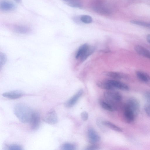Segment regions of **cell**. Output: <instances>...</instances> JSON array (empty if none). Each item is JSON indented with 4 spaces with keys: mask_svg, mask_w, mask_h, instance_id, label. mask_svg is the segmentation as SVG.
Instances as JSON below:
<instances>
[{
    "mask_svg": "<svg viewBox=\"0 0 150 150\" xmlns=\"http://www.w3.org/2000/svg\"><path fill=\"white\" fill-rule=\"evenodd\" d=\"M90 47V46L87 44H84L81 46L76 54V58L80 59L84 55Z\"/></svg>",
    "mask_w": 150,
    "mask_h": 150,
    "instance_id": "16",
    "label": "cell"
},
{
    "mask_svg": "<svg viewBox=\"0 0 150 150\" xmlns=\"http://www.w3.org/2000/svg\"><path fill=\"white\" fill-rule=\"evenodd\" d=\"M103 96L105 100L115 105V103L120 102L122 98L120 93L111 90L104 92Z\"/></svg>",
    "mask_w": 150,
    "mask_h": 150,
    "instance_id": "2",
    "label": "cell"
},
{
    "mask_svg": "<svg viewBox=\"0 0 150 150\" xmlns=\"http://www.w3.org/2000/svg\"><path fill=\"white\" fill-rule=\"evenodd\" d=\"M68 6L72 7L81 8L82 4L80 0H62Z\"/></svg>",
    "mask_w": 150,
    "mask_h": 150,
    "instance_id": "18",
    "label": "cell"
},
{
    "mask_svg": "<svg viewBox=\"0 0 150 150\" xmlns=\"http://www.w3.org/2000/svg\"><path fill=\"white\" fill-rule=\"evenodd\" d=\"M94 48L92 47H90L86 52L84 55L80 59L82 61H83L85 60L94 51Z\"/></svg>",
    "mask_w": 150,
    "mask_h": 150,
    "instance_id": "24",
    "label": "cell"
},
{
    "mask_svg": "<svg viewBox=\"0 0 150 150\" xmlns=\"http://www.w3.org/2000/svg\"><path fill=\"white\" fill-rule=\"evenodd\" d=\"M138 79L141 82L147 83H150V76L146 73L138 71L136 73Z\"/></svg>",
    "mask_w": 150,
    "mask_h": 150,
    "instance_id": "15",
    "label": "cell"
},
{
    "mask_svg": "<svg viewBox=\"0 0 150 150\" xmlns=\"http://www.w3.org/2000/svg\"><path fill=\"white\" fill-rule=\"evenodd\" d=\"M35 111L28 106L23 103L16 104L13 109L14 114L21 122L30 123Z\"/></svg>",
    "mask_w": 150,
    "mask_h": 150,
    "instance_id": "1",
    "label": "cell"
},
{
    "mask_svg": "<svg viewBox=\"0 0 150 150\" xmlns=\"http://www.w3.org/2000/svg\"><path fill=\"white\" fill-rule=\"evenodd\" d=\"M40 123V118L39 114L34 112L31 121L30 123L31 128L36 130L38 128Z\"/></svg>",
    "mask_w": 150,
    "mask_h": 150,
    "instance_id": "13",
    "label": "cell"
},
{
    "mask_svg": "<svg viewBox=\"0 0 150 150\" xmlns=\"http://www.w3.org/2000/svg\"><path fill=\"white\" fill-rule=\"evenodd\" d=\"M81 117L83 120L84 121H86L88 119V113L86 111L83 112L81 114Z\"/></svg>",
    "mask_w": 150,
    "mask_h": 150,
    "instance_id": "29",
    "label": "cell"
},
{
    "mask_svg": "<svg viewBox=\"0 0 150 150\" xmlns=\"http://www.w3.org/2000/svg\"><path fill=\"white\" fill-rule=\"evenodd\" d=\"M102 123L104 126L106 127L115 131L119 132L122 131V130L120 128L109 121H102Z\"/></svg>",
    "mask_w": 150,
    "mask_h": 150,
    "instance_id": "21",
    "label": "cell"
},
{
    "mask_svg": "<svg viewBox=\"0 0 150 150\" xmlns=\"http://www.w3.org/2000/svg\"><path fill=\"white\" fill-rule=\"evenodd\" d=\"M23 92L20 90H15L3 93L2 96L6 98L11 99L19 98L23 95Z\"/></svg>",
    "mask_w": 150,
    "mask_h": 150,
    "instance_id": "10",
    "label": "cell"
},
{
    "mask_svg": "<svg viewBox=\"0 0 150 150\" xmlns=\"http://www.w3.org/2000/svg\"><path fill=\"white\" fill-rule=\"evenodd\" d=\"M131 22L134 24L144 27L150 28V24L146 22L137 20L131 21Z\"/></svg>",
    "mask_w": 150,
    "mask_h": 150,
    "instance_id": "25",
    "label": "cell"
},
{
    "mask_svg": "<svg viewBox=\"0 0 150 150\" xmlns=\"http://www.w3.org/2000/svg\"><path fill=\"white\" fill-rule=\"evenodd\" d=\"M7 149L10 150H22L23 147L21 145L17 144H11L7 146Z\"/></svg>",
    "mask_w": 150,
    "mask_h": 150,
    "instance_id": "26",
    "label": "cell"
},
{
    "mask_svg": "<svg viewBox=\"0 0 150 150\" xmlns=\"http://www.w3.org/2000/svg\"><path fill=\"white\" fill-rule=\"evenodd\" d=\"M123 114L125 119L128 123L133 122L137 117L132 110L125 105L124 108Z\"/></svg>",
    "mask_w": 150,
    "mask_h": 150,
    "instance_id": "7",
    "label": "cell"
},
{
    "mask_svg": "<svg viewBox=\"0 0 150 150\" xmlns=\"http://www.w3.org/2000/svg\"><path fill=\"white\" fill-rule=\"evenodd\" d=\"M13 29L14 31L18 33L27 34L29 33L30 31L28 27L22 25H17L13 27Z\"/></svg>",
    "mask_w": 150,
    "mask_h": 150,
    "instance_id": "17",
    "label": "cell"
},
{
    "mask_svg": "<svg viewBox=\"0 0 150 150\" xmlns=\"http://www.w3.org/2000/svg\"><path fill=\"white\" fill-rule=\"evenodd\" d=\"M17 3H20L21 2V0H14Z\"/></svg>",
    "mask_w": 150,
    "mask_h": 150,
    "instance_id": "32",
    "label": "cell"
},
{
    "mask_svg": "<svg viewBox=\"0 0 150 150\" xmlns=\"http://www.w3.org/2000/svg\"><path fill=\"white\" fill-rule=\"evenodd\" d=\"M97 86L99 88L108 90H113L114 89L108 81L107 80L99 81L97 83Z\"/></svg>",
    "mask_w": 150,
    "mask_h": 150,
    "instance_id": "19",
    "label": "cell"
},
{
    "mask_svg": "<svg viewBox=\"0 0 150 150\" xmlns=\"http://www.w3.org/2000/svg\"><path fill=\"white\" fill-rule=\"evenodd\" d=\"M16 5L11 1L2 0L0 2V9L4 11H12L16 9Z\"/></svg>",
    "mask_w": 150,
    "mask_h": 150,
    "instance_id": "5",
    "label": "cell"
},
{
    "mask_svg": "<svg viewBox=\"0 0 150 150\" xmlns=\"http://www.w3.org/2000/svg\"><path fill=\"white\" fill-rule=\"evenodd\" d=\"M144 96L148 102L150 103V91L146 92L144 94Z\"/></svg>",
    "mask_w": 150,
    "mask_h": 150,
    "instance_id": "30",
    "label": "cell"
},
{
    "mask_svg": "<svg viewBox=\"0 0 150 150\" xmlns=\"http://www.w3.org/2000/svg\"><path fill=\"white\" fill-rule=\"evenodd\" d=\"M134 49L138 54L150 59V51L148 49L139 45H135Z\"/></svg>",
    "mask_w": 150,
    "mask_h": 150,
    "instance_id": "14",
    "label": "cell"
},
{
    "mask_svg": "<svg viewBox=\"0 0 150 150\" xmlns=\"http://www.w3.org/2000/svg\"><path fill=\"white\" fill-rule=\"evenodd\" d=\"M99 104L104 109L110 112L115 111L117 109L115 105L112 104L107 100L100 99L99 101Z\"/></svg>",
    "mask_w": 150,
    "mask_h": 150,
    "instance_id": "12",
    "label": "cell"
},
{
    "mask_svg": "<svg viewBox=\"0 0 150 150\" xmlns=\"http://www.w3.org/2000/svg\"><path fill=\"white\" fill-rule=\"evenodd\" d=\"M132 110L137 116L140 108V103L136 98L132 97L127 101L125 105Z\"/></svg>",
    "mask_w": 150,
    "mask_h": 150,
    "instance_id": "3",
    "label": "cell"
},
{
    "mask_svg": "<svg viewBox=\"0 0 150 150\" xmlns=\"http://www.w3.org/2000/svg\"><path fill=\"white\" fill-rule=\"evenodd\" d=\"M80 20L82 22L88 24L92 23L93 21L92 17L88 15H82L80 17Z\"/></svg>",
    "mask_w": 150,
    "mask_h": 150,
    "instance_id": "22",
    "label": "cell"
},
{
    "mask_svg": "<svg viewBox=\"0 0 150 150\" xmlns=\"http://www.w3.org/2000/svg\"><path fill=\"white\" fill-rule=\"evenodd\" d=\"M83 93V91L82 89L79 90L65 103V106L67 108H70L73 106L81 97Z\"/></svg>",
    "mask_w": 150,
    "mask_h": 150,
    "instance_id": "9",
    "label": "cell"
},
{
    "mask_svg": "<svg viewBox=\"0 0 150 150\" xmlns=\"http://www.w3.org/2000/svg\"><path fill=\"white\" fill-rule=\"evenodd\" d=\"M93 8L95 12L99 14L107 15L110 13V10L100 2H98L94 4Z\"/></svg>",
    "mask_w": 150,
    "mask_h": 150,
    "instance_id": "6",
    "label": "cell"
},
{
    "mask_svg": "<svg viewBox=\"0 0 150 150\" xmlns=\"http://www.w3.org/2000/svg\"><path fill=\"white\" fill-rule=\"evenodd\" d=\"M105 74L109 77L116 79H120L127 77V76L125 74L115 72H108L106 73Z\"/></svg>",
    "mask_w": 150,
    "mask_h": 150,
    "instance_id": "20",
    "label": "cell"
},
{
    "mask_svg": "<svg viewBox=\"0 0 150 150\" xmlns=\"http://www.w3.org/2000/svg\"><path fill=\"white\" fill-rule=\"evenodd\" d=\"M144 110L147 116L150 117V103L148 102L145 104Z\"/></svg>",
    "mask_w": 150,
    "mask_h": 150,
    "instance_id": "27",
    "label": "cell"
},
{
    "mask_svg": "<svg viewBox=\"0 0 150 150\" xmlns=\"http://www.w3.org/2000/svg\"><path fill=\"white\" fill-rule=\"evenodd\" d=\"M42 119L45 122L51 125L54 124L58 121L57 113L54 110H51L47 112Z\"/></svg>",
    "mask_w": 150,
    "mask_h": 150,
    "instance_id": "4",
    "label": "cell"
},
{
    "mask_svg": "<svg viewBox=\"0 0 150 150\" xmlns=\"http://www.w3.org/2000/svg\"><path fill=\"white\" fill-rule=\"evenodd\" d=\"M100 149V147L97 145L93 144L87 146L85 149L86 150H97Z\"/></svg>",
    "mask_w": 150,
    "mask_h": 150,
    "instance_id": "28",
    "label": "cell"
},
{
    "mask_svg": "<svg viewBox=\"0 0 150 150\" xmlns=\"http://www.w3.org/2000/svg\"><path fill=\"white\" fill-rule=\"evenodd\" d=\"M61 148L64 150H75L76 149V146L73 144L67 143L63 144Z\"/></svg>",
    "mask_w": 150,
    "mask_h": 150,
    "instance_id": "23",
    "label": "cell"
},
{
    "mask_svg": "<svg viewBox=\"0 0 150 150\" xmlns=\"http://www.w3.org/2000/svg\"><path fill=\"white\" fill-rule=\"evenodd\" d=\"M107 80L114 89L117 88L124 91H128L129 90V86L122 82L115 80Z\"/></svg>",
    "mask_w": 150,
    "mask_h": 150,
    "instance_id": "8",
    "label": "cell"
},
{
    "mask_svg": "<svg viewBox=\"0 0 150 150\" xmlns=\"http://www.w3.org/2000/svg\"><path fill=\"white\" fill-rule=\"evenodd\" d=\"M146 39L147 41L150 44V34L147 35L146 37Z\"/></svg>",
    "mask_w": 150,
    "mask_h": 150,
    "instance_id": "31",
    "label": "cell"
},
{
    "mask_svg": "<svg viewBox=\"0 0 150 150\" xmlns=\"http://www.w3.org/2000/svg\"><path fill=\"white\" fill-rule=\"evenodd\" d=\"M88 135L89 142L92 144L96 143L100 140L99 135L92 128H90L88 129Z\"/></svg>",
    "mask_w": 150,
    "mask_h": 150,
    "instance_id": "11",
    "label": "cell"
}]
</instances>
